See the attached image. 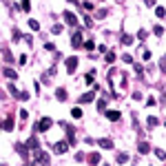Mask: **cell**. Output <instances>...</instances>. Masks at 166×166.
Instances as JSON below:
<instances>
[{
  "mask_svg": "<svg viewBox=\"0 0 166 166\" xmlns=\"http://www.w3.org/2000/svg\"><path fill=\"white\" fill-rule=\"evenodd\" d=\"M64 131H67V137H69V144H76V129L71 126V124H64Z\"/></svg>",
  "mask_w": 166,
  "mask_h": 166,
  "instance_id": "cell-4",
  "label": "cell"
},
{
  "mask_svg": "<svg viewBox=\"0 0 166 166\" xmlns=\"http://www.w3.org/2000/svg\"><path fill=\"white\" fill-rule=\"evenodd\" d=\"M98 146H100V148H113V142L104 137V140H98Z\"/></svg>",
  "mask_w": 166,
  "mask_h": 166,
  "instance_id": "cell-14",
  "label": "cell"
},
{
  "mask_svg": "<svg viewBox=\"0 0 166 166\" xmlns=\"http://www.w3.org/2000/svg\"><path fill=\"white\" fill-rule=\"evenodd\" d=\"M9 93H11V95H13V98H18V100H20V95H22V93H20V91H18V89H16V87H13V84H11V87H9Z\"/></svg>",
  "mask_w": 166,
  "mask_h": 166,
  "instance_id": "cell-19",
  "label": "cell"
},
{
  "mask_svg": "<svg viewBox=\"0 0 166 166\" xmlns=\"http://www.w3.org/2000/svg\"><path fill=\"white\" fill-rule=\"evenodd\" d=\"M153 31H155V36H162V33H164V29H162V27H155Z\"/></svg>",
  "mask_w": 166,
  "mask_h": 166,
  "instance_id": "cell-37",
  "label": "cell"
},
{
  "mask_svg": "<svg viewBox=\"0 0 166 166\" xmlns=\"http://www.w3.org/2000/svg\"><path fill=\"white\" fill-rule=\"evenodd\" d=\"M51 31H53V33H62V25H53V27H51Z\"/></svg>",
  "mask_w": 166,
  "mask_h": 166,
  "instance_id": "cell-32",
  "label": "cell"
},
{
  "mask_svg": "<svg viewBox=\"0 0 166 166\" xmlns=\"http://www.w3.org/2000/svg\"><path fill=\"white\" fill-rule=\"evenodd\" d=\"M64 22H67L69 27H76V25H78V18L71 13V11H64Z\"/></svg>",
  "mask_w": 166,
  "mask_h": 166,
  "instance_id": "cell-7",
  "label": "cell"
},
{
  "mask_svg": "<svg viewBox=\"0 0 166 166\" xmlns=\"http://www.w3.org/2000/svg\"><path fill=\"white\" fill-rule=\"evenodd\" d=\"M87 162H89L91 166H95V164H100V153H91V155L87 157Z\"/></svg>",
  "mask_w": 166,
  "mask_h": 166,
  "instance_id": "cell-13",
  "label": "cell"
},
{
  "mask_svg": "<svg viewBox=\"0 0 166 166\" xmlns=\"http://www.w3.org/2000/svg\"><path fill=\"white\" fill-rule=\"evenodd\" d=\"M155 16H157V18H164V16H166L164 7H155Z\"/></svg>",
  "mask_w": 166,
  "mask_h": 166,
  "instance_id": "cell-25",
  "label": "cell"
},
{
  "mask_svg": "<svg viewBox=\"0 0 166 166\" xmlns=\"http://www.w3.org/2000/svg\"><path fill=\"white\" fill-rule=\"evenodd\" d=\"M18 113H20V117H22V120L29 117V111H27V108H22V111H18Z\"/></svg>",
  "mask_w": 166,
  "mask_h": 166,
  "instance_id": "cell-34",
  "label": "cell"
},
{
  "mask_svg": "<svg viewBox=\"0 0 166 166\" xmlns=\"http://www.w3.org/2000/svg\"><path fill=\"white\" fill-rule=\"evenodd\" d=\"M80 7H82V11H93V4L91 2H82Z\"/></svg>",
  "mask_w": 166,
  "mask_h": 166,
  "instance_id": "cell-28",
  "label": "cell"
},
{
  "mask_svg": "<svg viewBox=\"0 0 166 166\" xmlns=\"http://www.w3.org/2000/svg\"><path fill=\"white\" fill-rule=\"evenodd\" d=\"M122 44H133V36H129V33H122Z\"/></svg>",
  "mask_w": 166,
  "mask_h": 166,
  "instance_id": "cell-18",
  "label": "cell"
},
{
  "mask_svg": "<svg viewBox=\"0 0 166 166\" xmlns=\"http://www.w3.org/2000/svg\"><path fill=\"white\" fill-rule=\"evenodd\" d=\"M2 58H4V62H13V58H11V53H9V49H7V44L2 47Z\"/></svg>",
  "mask_w": 166,
  "mask_h": 166,
  "instance_id": "cell-16",
  "label": "cell"
},
{
  "mask_svg": "<svg viewBox=\"0 0 166 166\" xmlns=\"http://www.w3.org/2000/svg\"><path fill=\"white\" fill-rule=\"evenodd\" d=\"M95 98V91H87L84 95H80V104H84V102H93Z\"/></svg>",
  "mask_w": 166,
  "mask_h": 166,
  "instance_id": "cell-9",
  "label": "cell"
},
{
  "mask_svg": "<svg viewBox=\"0 0 166 166\" xmlns=\"http://www.w3.org/2000/svg\"><path fill=\"white\" fill-rule=\"evenodd\" d=\"M27 25H29V27H31L33 31H38V29H40V22H38V20H29V22H27Z\"/></svg>",
  "mask_w": 166,
  "mask_h": 166,
  "instance_id": "cell-23",
  "label": "cell"
},
{
  "mask_svg": "<svg viewBox=\"0 0 166 166\" xmlns=\"http://www.w3.org/2000/svg\"><path fill=\"white\" fill-rule=\"evenodd\" d=\"M55 98H58L60 102H64L67 100V91L64 89H58V91H55Z\"/></svg>",
  "mask_w": 166,
  "mask_h": 166,
  "instance_id": "cell-17",
  "label": "cell"
},
{
  "mask_svg": "<svg viewBox=\"0 0 166 166\" xmlns=\"http://www.w3.org/2000/svg\"><path fill=\"white\" fill-rule=\"evenodd\" d=\"M84 80H87V84H93V80H95V73H93V71H89Z\"/></svg>",
  "mask_w": 166,
  "mask_h": 166,
  "instance_id": "cell-24",
  "label": "cell"
},
{
  "mask_svg": "<svg viewBox=\"0 0 166 166\" xmlns=\"http://www.w3.org/2000/svg\"><path fill=\"white\" fill-rule=\"evenodd\" d=\"M146 124H148V129H155L159 122H157V117H153V115H151V117H148V122H146Z\"/></svg>",
  "mask_w": 166,
  "mask_h": 166,
  "instance_id": "cell-20",
  "label": "cell"
},
{
  "mask_svg": "<svg viewBox=\"0 0 166 166\" xmlns=\"http://www.w3.org/2000/svg\"><path fill=\"white\" fill-rule=\"evenodd\" d=\"M2 76H4V78H7V80H16V78H18V73H16V71H13V69H9V67H4V69H2Z\"/></svg>",
  "mask_w": 166,
  "mask_h": 166,
  "instance_id": "cell-10",
  "label": "cell"
},
{
  "mask_svg": "<svg viewBox=\"0 0 166 166\" xmlns=\"http://www.w3.org/2000/svg\"><path fill=\"white\" fill-rule=\"evenodd\" d=\"M95 16H98V18H104V16H106V11H104V9H100V11H95Z\"/></svg>",
  "mask_w": 166,
  "mask_h": 166,
  "instance_id": "cell-36",
  "label": "cell"
},
{
  "mask_svg": "<svg viewBox=\"0 0 166 166\" xmlns=\"http://www.w3.org/2000/svg\"><path fill=\"white\" fill-rule=\"evenodd\" d=\"M33 162H38V164H42V166H51V157H49V153L38 151L36 155H33Z\"/></svg>",
  "mask_w": 166,
  "mask_h": 166,
  "instance_id": "cell-1",
  "label": "cell"
},
{
  "mask_svg": "<svg viewBox=\"0 0 166 166\" xmlns=\"http://www.w3.org/2000/svg\"><path fill=\"white\" fill-rule=\"evenodd\" d=\"M71 144H67V142H58V144H53V151L58 153V155H62V153H67V148Z\"/></svg>",
  "mask_w": 166,
  "mask_h": 166,
  "instance_id": "cell-8",
  "label": "cell"
},
{
  "mask_svg": "<svg viewBox=\"0 0 166 166\" xmlns=\"http://www.w3.org/2000/svg\"><path fill=\"white\" fill-rule=\"evenodd\" d=\"M84 49H95V44H93V40H87V42H84Z\"/></svg>",
  "mask_w": 166,
  "mask_h": 166,
  "instance_id": "cell-31",
  "label": "cell"
},
{
  "mask_svg": "<svg viewBox=\"0 0 166 166\" xmlns=\"http://www.w3.org/2000/svg\"><path fill=\"white\" fill-rule=\"evenodd\" d=\"M124 162H129V155L126 153H117V164H124Z\"/></svg>",
  "mask_w": 166,
  "mask_h": 166,
  "instance_id": "cell-21",
  "label": "cell"
},
{
  "mask_svg": "<svg viewBox=\"0 0 166 166\" xmlns=\"http://www.w3.org/2000/svg\"><path fill=\"white\" fill-rule=\"evenodd\" d=\"M144 2L148 4V7H153V4H155V0H144Z\"/></svg>",
  "mask_w": 166,
  "mask_h": 166,
  "instance_id": "cell-38",
  "label": "cell"
},
{
  "mask_svg": "<svg viewBox=\"0 0 166 166\" xmlns=\"http://www.w3.org/2000/svg\"><path fill=\"white\" fill-rule=\"evenodd\" d=\"M104 108H106V100L102 98V100H98V111L102 113V111H104Z\"/></svg>",
  "mask_w": 166,
  "mask_h": 166,
  "instance_id": "cell-26",
  "label": "cell"
},
{
  "mask_svg": "<svg viewBox=\"0 0 166 166\" xmlns=\"http://www.w3.org/2000/svg\"><path fill=\"white\" fill-rule=\"evenodd\" d=\"M76 69H78V58H76V55L67 58V73H73Z\"/></svg>",
  "mask_w": 166,
  "mask_h": 166,
  "instance_id": "cell-6",
  "label": "cell"
},
{
  "mask_svg": "<svg viewBox=\"0 0 166 166\" xmlns=\"http://www.w3.org/2000/svg\"><path fill=\"white\" fill-rule=\"evenodd\" d=\"M2 126H4V131H13V115H7V117H4V124H2Z\"/></svg>",
  "mask_w": 166,
  "mask_h": 166,
  "instance_id": "cell-12",
  "label": "cell"
},
{
  "mask_svg": "<svg viewBox=\"0 0 166 166\" xmlns=\"http://www.w3.org/2000/svg\"><path fill=\"white\" fill-rule=\"evenodd\" d=\"M120 115H122V113H120V111H115V108H111V111H106V117L111 120V122H117V120H120Z\"/></svg>",
  "mask_w": 166,
  "mask_h": 166,
  "instance_id": "cell-11",
  "label": "cell"
},
{
  "mask_svg": "<svg viewBox=\"0 0 166 166\" xmlns=\"http://www.w3.org/2000/svg\"><path fill=\"white\" fill-rule=\"evenodd\" d=\"M51 126H53V120H51V117H42V120H40V122L36 124V131L44 133V131H49Z\"/></svg>",
  "mask_w": 166,
  "mask_h": 166,
  "instance_id": "cell-2",
  "label": "cell"
},
{
  "mask_svg": "<svg viewBox=\"0 0 166 166\" xmlns=\"http://www.w3.org/2000/svg\"><path fill=\"white\" fill-rule=\"evenodd\" d=\"M122 60H124V62H126V64H131V62H133V58H131V55H129V53H126V55H122Z\"/></svg>",
  "mask_w": 166,
  "mask_h": 166,
  "instance_id": "cell-35",
  "label": "cell"
},
{
  "mask_svg": "<svg viewBox=\"0 0 166 166\" xmlns=\"http://www.w3.org/2000/svg\"><path fill=\"white\" fill-rule=\"evenodd\" d=\"M155 155H157L159 159H166V153L162 151V148H155Z\"/></svg>",
  "mask_w": 166,
  "mask_h": 166,
  "instance_id": "cell-29",
  "label": "cell"
},
{
  "mask_svg": "<svg viewBox=\"0 0 166 166\" xmlns=\"http://www.w3.org/2000/svg\"><path fill=\"white\" fill-rule=\"evenodd\" d=\"M31 9V2L29 0H22V11H29Z\"/></svg>",
  "mask_w": 166,
  "mask_h": 166,
  "instance_id": "cell-30",
  "label": "cell"
},
{
  "mask_svg": "<svg viewBox=\"0 0 166 166\" xmlns=\"http://www.w3.org/2000/svg\"><path fill=\"white\" fill-rule=\"evenodd\" d=\"M25 144H27V148H29V151L33 153V155H36V153L40 151V144H38V140H36V137H29V140H27Z\"/></svg>",
  "mask_w": 166,
  "mask_h": 166,
  "instance_id": "cell-3",
  "label": "cell"
},
{
  "mask_svg": "<svg viewBox=\"0 0 166 166\" xmlns=\"http://www.w3.org/2000/svg\"><path fill=\"white\" fill-rule=\"evenodd\" d=\"M71 47H73V49H80V47H82V33H80V31H76V33L71 36Z\"/></svg>",
  "mask_w": 166,
  "mask_h": 166,
  "instance_id": "cell-5",
  "label": "cell"
},
{
  "mask_svg": "<svg viewBox=\"0 0 166 166\" xmlns=\"http://www.w3.org/2000/svg\"><path fill=\"white\" fill-rule=\"evenodd\" d=\"M137 151H140V153H142V155H146V153H148V151H151V146H148V144H146V142H140V144H137Z\"/></svg>",
  "mask_w": 166,
  "mask_h": 166,
  "instance_id": "cell-15",
  "label": "cell"
},
{
  "mask_svg": "<svg viewBox=\"0 0 166 166\" xmlns=\"http://www.w3.org/2000/svg\"><path fill=\"white\" fill-rule=\"evenodd\" d=\"M106 62H108V64L115 62V53H113V51H108V53H106Z\"/></svg>",
  "mask_w": 166,
  "mask_h": 166,
  "instance_id": "cell-27",
  "label": "cell"
},
{
  "mask_svg": "<svg viewBox=\"0 0 166 166\" xmlns=\"http://www.w3.org/2000/svg\"><path fill=\"white\" fill-rule=\"evenodd\" d=\"M67 2H71V4H78V0H67Z\"/></svg>",
  "mask_w": 166,
  "mask_h": 166,
  "instance_id": "cell-39",
  "label": "cell"
},
{
  "mask_svg": "<svg viewBox=\"0 0 166 166\" xmlns=\"http://www.w3.org/2000/svg\"><path fill=\"white\" fill-rule=\"evenodd\" d=\"M159 71L166 73V58H164V60H159Z\"/></svg>",
  "mask_w": 166,
  "mask_h": 166,
  "instance_id": "cell-33",
  "label": "cell"
},
{
  "mask_svg": "<svg viewBox=\"0 0 166 166\" xmlns=\"http://www.w3.org/2000/svg\"><path fill=\"white\" fill-rule=\"evenodd\" d=\"M71 115L76 117V120H80V117H82V108H80V106H76V108L71 111Z\"/></svg>",
  "mask_w": 166,
  "mask_h": 166,
  "instance_id": "cell-22",
  "label": "cell"
}]
</instances>
